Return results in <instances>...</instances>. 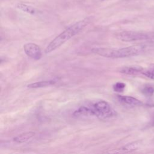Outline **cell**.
<instances>
[{
	"mask_svg": "<svg viewBox=\"0 0 154 154\" xmlns=\"http://www.w3.org/2000/svg\"><path fill=\"white\" fill-rule=\"evenodd\" d=\"M142 93L146 96H152L154 93V86L152 84H146L141 90Z\"/></svg>",
	"mask_w": 154,
	"mask_h": 154,
	"instance_id": "12",
	"label": "cell"
},
{
	"mask_svg": "<svg viewBox=\"0 0 154 154\" xmlns=\"http://www.w3.org/2000/svg\"><path fill=\"white\" fill-rule=\"evenodd\" d=\"M141 145V141H136L131 143L127 144L124 146H122L119 149H114L108 153H128L131 152L138 149Z\"/></svg>",
	"mask_w": 154,
	"mask_h": 154,
	"instance_id": "6",
	"label": "cell"
},
{
	"mask_svg": "<svg viewBox=\"0 0 154 154\" xmlns=\"http://www.w3.org/2000/svg\"><path fill=\"white\" fill-rule=\"evenodd\" d=\"M126 87V84L122 82H117L113 85V90L116 92H122Z\"/></svg>",
	"mask_w": 154,
	"mask_h": 154,
	"instance_id": "13",
	"label": "cell"
},
{
	"mask_svg": "<svg viewBox=\"0 0 154 154\" xmlns=\"http://www.w3.org/2000/svg\"><path fill=\"white\" fill-rule=\"evenodd\" d=\"M16 7L18 10L29 14L34 15L37 13V10L35 7L26 3L19 2L16 4Z\"/></svg>",
	"mask_w": 154,
	"mask_h": 154,
	"instance_id": "9",
	"label": "cell"
},
{
	"mask_svg": "<svg viewBox=\"0 0 154 154\" xmlns=\"http://www.w3.org/2000/svg\"><path fill=\"white\" fill-rule=\"evenodd\" d=\"M143 68L139 66H129L122 67L120 70V72L130 75H135L143 73Z\"/></svg>",
	"mask_w": 154,
	"mask_h": 154,
	"instance_id": "7",
	"label": "cell"
},
{
	"mask_svg": "<svg viewBox=\"0 0 154 154\" xmlns=\"http://www.w3.org/2000/svg\"><path fill=\"white\" fill-rule=\"evenodd\" d=\"M117 97L120 102L124 103L125 104L129 105L139 106V105H141L143 104V103L141 102V100H140L134 97H132V96L118 95Z\"/></svg>",
	"mask_w": 154,
	"mask_h": 154,
	"instance_id": "8",
	"label": "cell"
},
{
	"mask_svg": "<svg viewBox=\"0 0 154 154\" xmlns=\"http://www.w3.org/2000/svg\"><path fill=\"white\" fill-rule=\"evenodd\" d=\"M144 75L150 79H154V67L149 69L147 70H144L142 73Z\"/></svg>",
	"mask_w": 154,
	"mask_h": 154,
	"instance_id": "14",
	"label": "cell"
},
{
	"mask_svg": "<svg viewBox=\"0 0 154 154\" xmlns=\"http://www.w3.org/2000/svg\"><path fill=\"white\" fill-rule=\"evenodd\" d=\"M150 40H154V32H150Z\"/></svg>",
	"mask_w": 154,
	"mask_h": 154,
	"instance_id": "15",
	"label": "cell"
},
{
	"mask_svg": "<svg viewBox=\"0 0 154 154\" xmlns=\"http://www.w3.org/2000/svg\"><path fill=\"white\" fill-rule=\"evenodd\" d=\"M56 82L54 80H49V81H43L35 82L34 83L29 84L27 85L28 88H42L46 87L49 85H52L54 84Z\"/></svg>",
	"mask_w": 154,
	"mask_h": 154,
	"instance_id": "11",
	"label": "cell"
},
{
	"mask_svg": "<svg viewBox=\"0 0 154 154\" xmlns=\"http://www.w3.org/2000/svg\"><path fill=\"white\" fill-rule=\"evenodd\" d=\"M90 17H85L72 24L59 35L55 37L46 46L45 50L46 54H49L57 49L72 37L78 34L90 22Z\"/></svg>",
	"mask_w": 154,
	"mask_h": 154,
	"instance_id": "1",
	"label": "cell"
},
{
	"mask_svg": "<svg viewBox=\"0 0 154 154\" xmlns=\"http://www.w3.org/2000/svg\"><path fill=\"white\" fill-rule=\"evenodd\" d=\"M147 46L137 45L119 49L108 48H93L91 52L98 55L109 58H122L139 55L145 51Z\"/></svg>",
	"mask_w": 154,
	"mask_h": 154,
	"instance_id": "2",
	"label": "cell"
},
{
	"mask_svg": "<svg viewBox=\"0 0 154 154\" xmlns=\"http://www.w3.org/2000/svg\"><path fill=\"white\" fill-rule=\"evenodd\" d=\"M35 133L34 132H26L19 134L13 138V141L17 143H23L31 139Z\"/></svg>",
	"mask_w": 154,
	"mask_h": 154,
	"instance_id": "10",
	"label": "cell"
},
{
	"mask_svg": "<svg viewBox=\"0 0 154 154\" xmlns=\"http://www.w3.org/2000/svg\"><path fill=\"white\" fill-rule=\"evenodd\" d=\"M91 109L92 116H96L100 119H106L115 117L116 111L105 100L97 101L90 106Z\"/></svg>",
	"mask_w": 154,
	"mask_h": 154,
	"instance_id": "3",
	"label": "cell"
},
{
	"mask_svg": "<svg viewBox=\"0 0 154 154\" xmlns=\"http://www.w3.org/2000/svg\"><path fill=\"white\" fill-rule=\"evenodd\" d=\"M23 50L25 54L35 60H38L42 58V52L40 46L34 43H27L23 45Z\"/></svg>",
	"mask_w": 154,
	"mask_h": 154,
	"instance_id": "5",
	"label": "cell"
},
{
	"mask_svg": "<svg viewBox=\"0 0 154 154\" xmlns=\"http://www.w3.org/2000/svg\"><path fill=\"white\" fill-rule=\"evenodd\" d=\"M117 39L123 42H135L145 40H150L149 32L134 31H123L116 34Z\"/></svg>",
	"mask_w": 154,
	"mask_h": 154,
	"instance_id": "4",
	"label": "cell"
}]
</instances>
